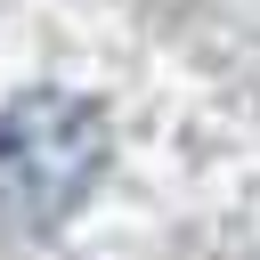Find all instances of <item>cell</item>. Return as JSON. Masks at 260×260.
<instances>
[{"label":"cell","mask_w":260,"mask_h":260,"mask_svg":"<svg viewBox=\"0 0 260 260\" xmlns=\"http://www.w3.org/2000/svg\"><path fill=\"white\" fill-rule=\"evenodd\" d=\"M106 179V114L73 89H24L0 114V195L24 228H65Z\"/></svg>","instance_id":"1"}]
</instances>
